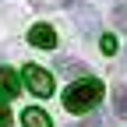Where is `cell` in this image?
<instances>
[{"label":"cell","mask_w":127,"mask_h":127,"mask_svg":"<svg viewBox=\"0 0 127 127\" xmlns=\"http://www.w3.org/2000/svg\"><path fill=\"white\" fill-rule=\"evenodd\" d=\"M60 71L74 78V74H85V64H81V60H60Z\"/></svg>","instance_id":"obj_9"},{"label":"cell","mask_w":127,"mask_h":127,"mask_svg":"<svg viewBox=\"0 0 127 127\" xmlns=\"http://www.w3.org/2000/svg\"><path fill=\"white\" fill-rule=\"evenodd\" d=\"M21 81H18V74H14L11 67H0V95H18Z\"/></svg>","instance_id":"obj_5"},{"label":"cell","mask_w":127,"mask_h":127,"mask_svg":"<svg viewBox=\"0 0 127 127\" xmlns=\"http://www.w3.org/2000/svg\"><path fill=\"white\" fill-rule=\"evenodd\" d=\"M99 46H102V53L109 57V53H117V39L113 35H99Z\"/></svg>","instance_id":"obj_10"},{"label":"cell","mask_w":127,"mask_h":127,"mask_svg":"<svg viewBox=\"0 0 127 127\" xmlns=\"http://www.w3.org/2000/svg\"><path fill=\"white\" fill-rule=\"evenodd\" d=\"M113 109H117V117H127V85L113 88Z\"/></svg>","instance_id":"obj_6"},{"label":"cell","mask_w":127,"mask_h":127,"mask_svg":"<svg viewBox=\"0 0 127 127\" xmlns=\"http://www.w3.org/2000/svg\"><path fill=\"white\" fill-rule=\"evenodd\" d=\"M99 99H102V81H95V78L74 81L67 92H64V106H67L71 113H88V109H95Z\"/></svg>","instance_id":"obj_1"},{"label":"cell","mask_w":127,"mask_h":127,"mask_svg":"<svg viewBox=\"0 0 127 127\" xmlns=\"http://www.w3.org/2000/svg\"><path fill=\"white\" fill-rule=\"evenodd\" d=\"M21 124H25V127H53V120L46 117L39 106H28L25 113H21Z\"/></svg>","instance_id":"obj_4"},{"label":"cell","mask_w":127,"mask_h":127,"mask_svg":"<svg viewBox=\"0 0 127 127\" xmlns=\"http://www.w3.org/2000/svg\"><path fill=\"white\" fill-rule=\"evenodd\" d=\"M28 42L39 46V50H53V46H57V32L50 25H35V28L28 32Z\"/></svg>","instance_id":"obj_3"},{"label":"cell","mask_w":127,"mask_h":127,"mask_svg":"<svg viewBox=\"0 0 127 127\" xmlns=\"http://www.w3.org/2000/svg\"><path fill=\"white\" fill-rule=\"evenodd\" d=\"M113 25L120 32H127V0H120V4L113 7Z\"/></svg>","instance_id":"obj_8"},{"label":"cell","mask_w":127,"mask_h":127,"mask_svg":"<svg viewBox=\"0 0 127 127\" xmlns=\"http://www.w3.org/2000/svg\"><path fill=\"white\" fill-rule=\"evenodd\" d=\"M78 25H81L85 35H95V14L92 11H78Z\"/></svg>","instance_id":"obj_7"},{"label":"cell","mask_w":127,"mask_h":127,"mask_svg":"<svg viewBox=\"0 0 127 127\" xmlns=\"http://www.w3.org/2000/svg\"><path fill=\"white\" fill-rule=\"evenodd\" d=\"M21 78H25L28 92H35V95H53V74H46L42 67H35V64H28Z\"/></svg>","instance_id":"obj_2"}]
</instances>
